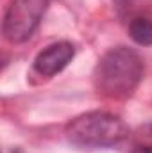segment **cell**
<instances>
[{"mask_svg": "<svg viewBox=\"0 0 152 153\" xmlns=\"http://www.w3.org/2000/svg\"><path fill=\"white\" fill-rule=\"evenodd\" d=\"M129 128L118 116L108 112H86L66 126V137L79 148H109L122 143Z\"/></svg>", "mask_w": 152, "mask_h": 153, "instance_id": "obj_2", "label": "cell"}, {"mask_svg": "<svg viewBox=\"0 0 152 153\" xmlns=\"http://www.w3.org/2000/svg\"><path fill=\"white\" fill-rule=\"evenodd\" d=\"M129 34L134 43L141 46L152 45V20L145 16H136L129 23Z\"/></svg>", "mask_w": 152, "mask_h": 153, "instance_id": "obj_5", "label": "cell"}, {"mask_svg": "<svg viewBox=\"0 0 152 153\" xmlns=\"http://www.w3.org/2000/svg\"><path fill=\"white\" fill-rule=\"evenodd\" d=\"M116 2H120V4H132L134 0H116Z\"/></svg>", "mask_w": 152, "mask_h": 153, "instance_id": "obj_7", "label": "cell"}, {"mask_svg": "<svg viewBox=\"0 0 152 153\" xmlns=\"http://www.w3.org/2000/svg\"><path fill=\"white\" fill-rule=\"evenodd\" d=\"M145 64L138 52L127 46L111 48L99 61L93 82L100 94L109 98H125L132 94L143 78Z\"/></svg>", "mask_w": 152, "mask_h": 153, "instance_id": "obj_1", "label": "cell"}, {"mask_svg": "<svg viewBox=\"0 0 152 153\" xmlns=\"http://www.w3.org/2000/svg\"><path fill=\"white\" fill-rule=\"evenodd\" d=\"M11 153H22V152H20V150H13Z\"/></svg>", "mask_w": 152, "mask_h": 153, "instance_id": "obj_8", "label": "cell"}, {"mask_svg": "<svg viewBox=\"0 0 152 153\" xmlns=\"http://www.w3.org/2000/svg\"><path fill=\"white\" fill-rule=\"evenodd\" d=\"M131 153H152V146H140V148L132 150Z\"/></svg>", "mask_w": 152, "mask_h": 153, "instance_id": "obj_6", "label": "cell"}, {"mask_svg": "<svg viewBox=\"0 0 152 153\" xmlns=\"http://www.w3.org/2000/svg\"><path fill=\"white\" fill-rule=\"evenodd\" d=\"M75 55V48L68 41H59L50 46H47L43 52H39L34 59V70L43 76H54L63 71L68 62H72Z\"/></svg>", "mask_w": 152, "mask_h": 153, "instance_id": "obj_4", "label": "cell"}, {"mask_svg": "<svg viewBox=\"0 0 152 153\" xmlns=\"http://www.w3.org/2000/svg\"><path fill=\"white\" fill-rule=\"evenodd\" d=\"M48 0H13L4 18V36L11 43H23L39 25Z\"/></svg>", "mask_w": 152, "mask_h": 153, "instance_id": "obj_3", "label": "cell"}]
</instances>
